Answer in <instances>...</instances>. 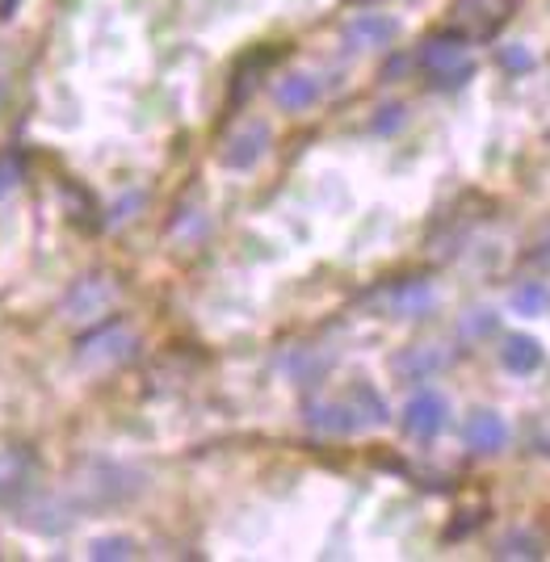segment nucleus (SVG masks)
I'll return each mask as SVG.
<instances>
[{
  "mask_svg": "<svg viewBox=\"0 0 550 562\" xmlns=\"http://www.w3.org/2000/svg\"><path fill=\"white\" fill-rule=\"evenodd\" d=\"M349 403L358 407V416L366 428H379V424H386V416H391V412H386V398L379 395L370 382H358V386L349 391Z\"/></svg>",
  "mask_w": 550,
  "mask_h": 562,
  "instance_id": "18",
  "label": "nucleus"
},
{
  "mask_svg": "<svg viewBox=\"0 0 550 562\" xmlns=\"http://www.w3.org/2000/svg\"><path fill=\"white\" fill-rule=\"evenodd\" d=\"M446 420H450V403L437 391H416L404 403V412H400V424H404V432L412 441H437Z\"/></svg>",
  "mask_w": 550,
  "mask_h": 562,
  "instance_id": "6",
  "label": "nucleus"
},
{
  "mask_svg": "<svg viewBox=\"0 0 550 562\" xmlns=\"http://www.w3.org/2000/svg\"><path fill=\"white\" fill-rule=\"evenodd\" d=\"M496 328V315L492 311H471L462 324H458V331H462V340H475V336H483V331Z\"/></svg>",
  "mask_w": 550,
  "mask_h": 562,
  "instance_id": "21",
  "label": "nucleus"
},
{
  "mask_svg": "<svg viewBox=\"0 0 550 562\" xmlns=\"http://www.w3.org/2000/svg\"><path fill=\"white\" fill-rule=\"evenodd\" d=\"M273 143V131L265 122H244L236 126L227 139H223V151H218V165L232 168V172H248V168L261 165V156Z\"/></svg>",
  "mask_w": 550,
  "mask_h": 562,
  "instance_id": "7",
  "label": "nucleus"
},
{
  "mask_svg": "<svg viewBox=\"0 0 550 562\" xmlns=\"http://www.w3.org/2000/svg\"><path fill=\"white\" fill-rule=\"evenodd\" d=\"M139 487H144V479L135 470L114 467V462H93L85 470V479L76 483L85 504H122V499H135Z\"/></svg>",
  "mask_w": 550,
  "mask_h": 562,
  "instance_id": "3",
  "label": "nucleus"
},
{
  "mask_svg": "<svg viewBox=\"0 0 550 562\" xmlns=\"http://www.w3.org/2000/svg\"><path fill=\"white\" fill-rule=\"evenodd\" d=\"M501 366L508 374H534L538 366H542V345L526 336V331H517V336H504L501 345Z\"/></svg>",
  "mask_w": 550,
  "mask_h": 562,
  "instance_id": "14",
  "label": "nucleus"
},
{
  "mask_svg": "<svg viewBox=\"0 0 550 562\" xmlns=\"http://www.w3.org/2000/svg\"><path fill=\"white\" fill-rule=\"evenodd\" d=\"M282 370H287L299 386H315L319 378L333 370V357H319V352H312V349H294L287 361H282Z\"/></svg>",
  "mask_w": 550,
  "mask_h": 562,
  "instance_id": "16",
  "label": "nucleus"
},
{
  "mask_svg": "<svg viewBox=\"0 0 550 562\" xmlns=\"http://www.w3.org/2000/svg\"><path fill=\"white\" fill-rule=\"evenodd\" d=\"M273 101L287 110V114H303L319 101V80L307 76V71H290L273 85Z\"/></svg>",
  "mask_w": 550,
  "mask_h": 562,
  "instance_id": "13",
  "label": "nucleus"
},
{
  "mask_svg": "<svg viewBox=\"0 0 550 562\" xmlns=\"http://www.w3.org/2000/svg\"><path fill=\"white\" fill-rule=\"evenodd\" d=\"M517 0H458L454 4V30L467 38H496V30L508 22Z\"/></svg>",
  "mask_w": 550,
  "mask_h": 562,
  "instance_id": "8",
  "label": "nucleus"
},
{
  "mask_svg": "<svg viewBox=\"0 0 550 562\" xmlns=\"http://www.w3.org/2000/svg\"><path fill=\"white\" fill-rule=\"evenodd\" d=\"M513 311L517 315H547L550 311V290L542 285V281H526V285H517L513 290Z\"/></svg>",
  "mask_w": 550,
  "mask_h": 562,
  "instance_id": "20",
  "label": "nucleus"
},
{
  "mask_svg": "<svg viewBox=\"0 0 550 562\" xmlns=\"http://www.w3.org/2000/svg\"><path fill=\"white\" fill-rule=\"evenodd\" d=\"M119 299V285L105 273H89V278L72 281V290L64 294V319L72 324H97Z\"/></svg>",
  "mask_w": 550,
  "mask_h": 562,
  "instance_id": "5",
  "label": "nucleus"
},
{
  "mask_svg": "<svg viewBox=\"0 0 550 562\" xmlns=\"http://www.w3.org/2000/svg\"><path fill=\"white\" fill-rule=\"evenodd\" d=\"M446 366H450V352L437 349V345H416V349H404L391 361V370L404 382H425V378L441 374Z\"/></svg>",
  "mask_w": 550,
  "mask_h": 562,
  "instance_id": "12",
  "label": "nucleus"
},
{
  "mask_svg": "<svg viewBox=\"0 0 550 562\" xmlns=\"http://www.w3.org/2000/svg\"><path fill=\"white\" fill-rule=\"evenodd\" d=\"M462 441L471 453H501L508 446V424L501 412H475L462 424Z\"/></svg>",
  "mask_w": 550,
  "mask_h": 562,
  "instance_id": "11",
  "label": "nucleus"
},
{
  "mask_svg": "<svg viewBox=\"0 0 550 562\" xmlns=\"http://www.w3.org/2000/svg\"><path fill=\"white\" fill-rule=\"evenodd\" d=\"M139 349V336L126 328V324H101L93 328L85 340H80V366H89V370H110V366H122V361H131Z\"/></svg>",
  "mask_w": 550,
  "mask_h": 562,
  "instance_id": "2",
  "label": "nucleus"
},
{
  "mask_svg": "<svg viewBox=\"0 0 550 562\" xmlns=\"http://www.w3.org/2000/svg\"><path fill=\"white\" fill-rule=\"evenodd\" d=\"M18 181H22V165H18L13 156H9V160H0V198L18 186Z\"/></svg>",
  "mask_w": 550,
  "mask_h": 562,
  "instance_id": "24",
  "label": "nucleus"
},
{
  "mask_svg": "<svg viewBox=\"0 0 550 562\" xmlns=\"http://www.w3.org/2000/svg\"><path fill=\"white\" fill-rule=\"evenodd\" d=\"M400 38V22L386 13H358L340 30V43L349 50H383Z\"/></svg>",
  "mask_w": 550,
  "mask_h": 562,
  "instance_id": "10",
  "label": "nucleus"
},
{
  "mask_svg": "<svg viewBox=\"0 0 550 562\" xmlns=\"http://www.w3.org/2000/svg\"><path fill=\"white\" fill-rule=\"evenodd\" d=\"M496 554L501 559H542L547 554V541L538 538L534 529H508L496 546Z\"/></svg>",
  "mask_w": 550,
  "mask_h": 562,
  "instance_id": "17",
  "label": "nucleus"
},
{
  "mask_svg": "<svg viewBox=\"0 0 550 562\" xmlns=\"http://www.w3.org/2000/svg\"><path fill=\"white\" fill-rule=\"evenodd\" d=\"M30 487V453L9 449L0 453V499H18Z\"/></svg>",
  "mask_w": 550,
  "mask_h": 562,
  "instance_id": "15",
  "label": "nucleus"
},
{
  "mask_svg": "<svg viewBox=\"0 0 550 562\" xmlns=\"http://www.w3.org/2000/svg\"><path fill=\"white\" fill-rule=\"evenodd\" d=\"M400 126H404V105H386V110H379V117H374V131H379V135L400 131Z\"/></svg>",
  "mask_w": 550,
  "mask_h": 562,
  "instance_id": "23",
  "label": "nucleus"
},
{
  "mask_svg": "<svg viewBox=\"0 0 550 562\" xmlns=\"http://www.w3.org/2000/svg\"><path fill=\"white\" fill-rule=\"evenodd\" d=\"M135 538H126V533H105V538H93L89 541V559L93 562H122V559H135Z\"/></svg>",
  "mask_w": 550,
  "mask_h": 562,
  "instance_id": "19",
  "label": "nucleus"
},
{
  "mask_svg": "<svg viewBox=\"0 0 550 562\" xmlns=\"http://www.w3.org/2000/svg\"><path fill=\"white\" fill-rule=\"evenodd\" d=\"M303 420L312 432H324V437H353L361 432L366 424H361L358 407L349 403V398H324V403H307L303 407Z\"/></svg>",
  "mask_w": 550,
  "mask_h": 562,
  "instance_id": "9",
  "label": "nucleus"
},
{
  "mask_svg": "<svg viewBox=\"0 0 550 562\" xmlns=\"http://www.w3.org/2000/svg\"><path fill=\"white\" fill-rule=\"evenodd\" d=\"M420 68L437 89H458L475 76V59H471V38L462 30H441L420 43Z\"/></svg>",
  "mask_w": 550,
  "mask_h": 562,
  "instance_id": "1",
  "label": "nucleus"
},
{
  "mask_svg": "<svg viewBox=\"0 0 550 562\" xmlns=\"http://www.w3.org/2000/svg\"><path fill=\"white\" fill-rule=\"evenodd\" d=\"M370 303L379 306V315H386V319H425L437 306V290L425 278H404L383 285Z\"/></svg>",
  "mask_w": 550,
  "mask_h": 562,
  "instance_id": "4",
  "label": "nucleus"
},
{
  "mask_svg": "<svg viewBox=\"0 0 550 562\" xmlns=\"http://www.w3.org/2000/svg\"><path fill=\"white\" fill-rule=\"evenodd\" d=\"M496 59H501L504 71H529V68H534V55H529V47H517V43L496 50Z\"/></svg>",
  "mask_w": 550,
  "mask_h": 562,
  "instance_id": "22",
  "label": "nucleus"
},
{
  "mask_svg": "<svg viewBox=\"0 0 550 562\" xmlns=\"http://www.w3.org/2000/svg\"><path fill=\"white\" fill-rule=\"evenodd\" d=\"M13 9H18V0H0V18H13Z\"/></svg>",
  "mask_w": 550,
  "mask_h": 562,
  "instance_id": "25",
  "label": "nucleus"
}]
</instances>
